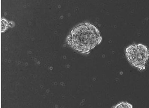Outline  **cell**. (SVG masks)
Instances as JSON below:
<instances>
[{"mask_svg": "<svg viewBox=\"0 0 149 108\" xmlns=\"http://www.w3.org/2000/svg\"><path fill=\"white\" fill-rule=\"evenodd\" d=\"M102 41L99 29L93 24L86 22L73 28L66 38L68 45L78 52L86 54H89Z\"/></svg>", "mask_w": 149, "mask_h": 108, "instance_id": "obj_1", "label": "cell"}, {"mask_svg": "<svg viewBox=\"0 0 149 108\" xmlns=\"http://www.w3.org/2000/svg\"><path fill=\"white\" fill-rule=\"evenodd\" d=\"M127 59L131 65L140 70H145L149 59V50L142 44H136L128 46L125 50Z\"/></svg>", "mask_w": 149, "mask_h": 108, "instance_id": "obj_2", "label": "cell"}, {"mask_svg": "<svg viewBox=\"0 0 149 108\" xmlns=\"http://www.w3.org/2000/svg\"><path fill=\"white\" fill-rule=\"evenodd\" d=\"M113 108H133V106L127 102H122L119 103Z\"/></svg>", "mask_w": 149, "mask_h": 108, "instance_id": "obj_3", "label": "cell"}, {"mask_svg": "<svg viewBox=\"0 0 149 108\" xmlns=\"http://www.w3.org/2000/svg\"><path fill=\"white\" fill-rule=\"evenodd\" d=\"M1 32H3L6 30L8 26V23L6 19H2L1 21Z\"/></svg>", "mask_w": 149, "mask_h": 108, "instance_id": "obj_4", "label": "cell"}]
</instances>
